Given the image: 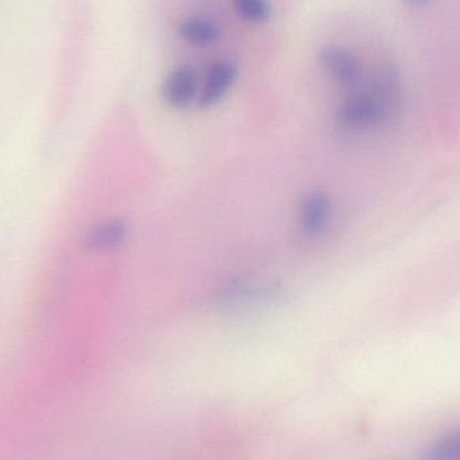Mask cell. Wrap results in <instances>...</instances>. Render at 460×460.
I'll list each match as a JSON object with an SVG mask.
<instances>
[{"mask_svg":"<svg viewBox=\"0 0 460 460\" xmlns=\"http://www.w3.org/2000/svg\"><path fill=\"white\" fill-rule=\"evenodd\" d=\"M199 93V80L190 66L175 67L164 84V96L174 108H185L194 102Z\"/></svg>","mask_w":460,"mask_h":460,"instance_id":"4","label":"cell"},{"mask_svg":"<svg viewBox=\"0 0 460 460\" xmlns=\"http://www.w3.org/2000/svg\"><path fill=\"white\" fill-rule=\"evenodd\" d=\"M321 59L327 73L341 85H356L361 78L358 58L342 46H326L322 50Z\"/></svg>","mask_w":460,"mask_h":460,"instance_id":"3","label":"cell"},{"mask_svg":"<svg viewBox=\"0 0 460 460\" xmlns=\"http://www.w3.org/2000/svg\"><path fill=\"white\" fill-rule=\"evenodd\" d=\"M235 75L237 72L230 62H216L208 72L207 81L199 96L201 107L209 108L218 104L232 88Z\"/></svg>","mask_w":460,"mask_h":460,"instance_id":"5","label":"cell"},{"mask_svg":"<svg viewBox=\"0 0 460 460\" xmlns=\"http://www.w3.org/2000/svg\"><path fill=\"white\" fill-rule=\"evenodd\" d=\"M332 213V199L324 191H310L300 204V228L308 237H318L329 226Z\"/></svg>","mask_w":460,"mask_h":460,"instance_id":"2","label":"cell"},{"mask_svg":"<svg viewBox=\"0 0 460 460\" xmlns=\"http://www.w3.org/2000/svg\"><path fill=\"white\" fill-rule=\"evenodd\" d=\"M423 460H460V429L429 445Z\"/></svg>","mask_w":460,"mask_h":460,"instance_id":"8","label":"cell"},{"mask_svg":"<svg viewBox=\"0 0 460 460\" xmlns=\"http://www.w3.org/2000/svg\"><path fill=\"white\" fill-rule=\"evenodd\" d=\"M400 107V84L396 73L385 70L367 91L351 94L341 105L338 119L351 129H367L392 120Z\"/></svg>","mask_w":460,"mask_h":460,"instance_id":"1","label":"cell"},{"mask_svg":"<svg viewBox=\"0 0 460 460\" xmlns=\"http://www.w3.org/2000/svg\"><path fill=\"white\" fill-rule=\"evenodd\" d=\"M241 18L253 23H261L270 16V5L265 0H232Z\"/></svg>","mask_w":460,"mask_h":460,"instance_id":"9","label":"cell"},{"mask_svg":"<svg viewBox=\"0 0 460 460\" xmlns=\"http://www.w3.org/2000/svg\"><path fill=\"white\" fill-rule=\"evenodd\" d=\"M181 38L194 48H209L220 38V29L209 19L191 16L185 19L178 29Z\"/></svg>","mask_w":460,"mask_h":460,"instance_id":"7","label":"cell"},{"mask_svg":"<svg viewBox=\"0 0 460 460\" xmlns=\"http://www.w3.org/2000/svg\"><path fill=\"white\" fill-rule=\"evenodd\" d=\"M402 2L410 7H423V5L429 4L431 0H402Z\"/></svg>","mask_w":460,"mask_h":460,"instance_id":"10","label":"cell"},{"mask_svg":"<svg viewBox=\"0 0 460 460\" xmlns=\"http://www.w3.org/2000/svg\"><path fill=\"white\" fill-rule=\"evenodd\" d=\"M128 237V226L123 220H108L99 224L86 235L85 245L91 251H113Z\"/></svg>","mask_w":460,"mask_h":460,"instance_id":"6","label":"cell"}]
</instances>
